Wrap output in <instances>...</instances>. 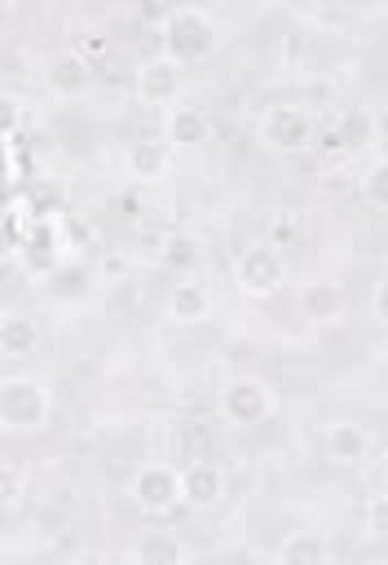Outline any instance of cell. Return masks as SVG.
<instances>
[{"label": "cell", "mask_w": 388, "mask_h": 565, "mask_svg": "<svg viewBox=\"0 0 388 565\" xmlns=\"http://www.w3.org/2000/svg\"><path fill=\"white\" fill-rule=\"evenodd\" d=\"M53 419V388L44 375L31 371H9L0 380V424L4 433L22 437V433H40Z\"/></svg>", "instance_id": "1"}, {"label": "cell", "mask_w": 388, "mask_h": 565, "mask_svg": "<svg viewBox=\"0 0 388 565\" xmlns=\"http://www.w3.org/2000/svg\"><path fill=\"white\" fill-rule=\"evenodd\" d=\"M159 40H163L168 57H176L181 66H198L216 53L220 26L203 4H176V9H168L163 26H159Z\"/></svg>", "instance_id": "2"}, {"label": "cell", "mask_w": 388, "mask_h": 565, "mask_svg": "<svg viewBox=\"0 0 388 565\" xmlns=\"http://www.w3.org/2000/svg\"><path fill=\"white\" fill-rule=\"evenodd\" d=\"M278 411V393L269 380L251 375V371H238V375H225L220 388H216V415L234 428H256L265 419H273Z\"/></svg>", "instance_id": "3"}, {"label": "cell", "mask_w": 388, "mask_h": 565, "mask_svg": "<svg viewBox=\"0 0 388 565\" xmlns=\"http://www.w3.org/2000/svg\"><path fill=\"white\" fill-rule=\"evenodd\" d=\"M132 503L137 512L154 516V521H168L172 512L185 508V486H181V463L176 459H150L137 468L132 477Z\"/></svg>", "instance_id": "4"}, {"label": "cell", "mask_w": 388, "mask_h": 565, "mask_svg": "<svg viewBox=\"0 0 388 565\" xmlns=\"http://www.w3.org/2000/svg\"><path fill=\"white\" fill-rule=\"evenodd\" d=\"M234 282H238V291L247 300H273L287 287V256H282V247H273L269 238L242 247L238 260H234Z\"/></svg>", "instance_id": "5"}, {"label": "cell", "mask_w": 388, "mask_h": 565, "mask_svg": "<svg viewBox=\"0 0 388 565\" xmlns=\"http://www.w3.org/2000/svg\"><path fill=\"white\" fill-rule=\"evenodd\" d=\"M260 137L282 154H300V150L317 146V119L300 102H278L260 115Z\"/></svg>", "instance_id": "6"}, {"label": "cell", "mask_w": 388, "mask_h": 565, "mask_svg": "<svg viewBox=\"0 0 388 565\" xmlns=\"http://www.w3.org/2000/svg\"><path fill=\"white\" fill-rule=\"evenodd\" d=\"M185 71H190V66H181V62L168 57V53L146 57V62L137 66V79H132L141 106H163V110H172V106L181 102V93H185Z\"/></svg>", "instance_id": "7"}, {"label": "cell", "mask_w": 388, "mask_h": 565, "mask_svg": "<svg viewBox=\"0 0 388 565\" xmlns=\"http://www.w3.org/2000/svg\"><path fill=\"white\" fill-rule=\"evenodd\" d=\"M181 486H185V508H216L229 494V472L216 455L181 463Z\"/></svg>", "instance_id": "8"}, {"label": "cell", "mask_w": 388, "mask_h": 565, "mask_svg": "<svg viewBox=\"0 0 388 565\" xmlns=\"http://www.w3.org/2000/svg\"><path fill=\"white\" fill-rule=\"evenodd\" d=\"M212 309H216L212 287L198 274H176L172 291H168V318L181 322V327H198V322L212 318Z\"/></svg>", "instance_id": "9"}, {"label": "cell", "mask_w": 388, "mask_h": 565, "mask_svg": "<svg viewBox=\"0 0 388 565\" xmlns=\"http://www.w3.org/2000/svg\"><path fill=\"white\" fill-rule=\"evenodd\" d=\"M317 441H322V455L340 468H357V463L370 459V433L357 419H331Z\"/></svg>", "instance_id": "10"}, {"label": "cell", "mask_w": 388, "mask_h": 565, "mask_svg": "<svg viewBox=\"0 0 388 565\" xmlns=\"http://www.w3.org/2000/svg\"><path fill=\"white\" fill-rule=\"evenodd\" d=\"M172 141L168 137H137V141H128V150H123V168H128V177L132 181H159V177H168V168H172Z\"/></svg>", "instance_id": "11"}, {"label": "cell", "mask_w": 388, "mask_h": 565, "mask_svg": "<svg viewBox=\"0 0 388 565\" xmlns=\"http://www.w3.org/2000/svg\"><path fill=\"white\" fill-rule=\"evenodd\" d=\"M295 309H300L309 322H335V318H344L348 296H344V287H340L335 278H313V282H304V287L295 291Z\"/></svg>", "instance_id": "12"}, {"label": "cell", "mask_w": 388, "mask_h": 565, "mask_svg": "<svg viewBox=\"0 0 388 565\" xmlns=\"http://www.w3.org/2000/svg\"><path fill=\"white\" fill-rule=\"evenodd\" d=\"M88 79H93V66H88L75 49L53 53V57L44 62V88H48L53 97H79V93L88 88Z\"/></svg>", "instance_id": "13"}, {"label": "cell", "mask_w": 388, "mask_h": 565, "mask_svg": "<svg viewBox=\"0 0 388 565\" xmlns=\"http://www.w3.org/2000/svg\"><path fill=\"white\" fill-rule=\"evenodd\" d=\"M163 137L181 150V146H203L212 137V115L203 106H172L168 119H163Z\"/></svg>", "instance_id": "14"}, {"label": "cell", "mask_w": 388, "mask_h": 565, "mask_svg": "<svg viewBox=\"0 0 388 565\" xmlns=\"http://www.w3.org/2000/svg\"><path fill=\"white\" fill-rule=\"evenodd\" d=\"M0 349L13 362L31 358L40 349V322L31 313H22V309H4V318H0Z\"/></svg>", "instance_id": "15"}, {"label": "cell", "mask_w": 388, "mask_h": 565, "mask_svg": "<svg viewBox=\"0 0 388 565\" xmlns=\"http://www.w3.org/2000/svg\"><path fill=\"white\" fill-rule=\"evenodd\" d=\"M128 556H132V561H146V565H176V561L190 556V547H185L176 534H168V530H146V534L128 547Z\"/></svg>", "instance_id": "16"}, {"label": "cell", "mask_w": 388, "mask_h": 565, "mask_svg": "<svg viewBox=\"0 0 388 565\" xmlns=\"http://www.w3.org/2000/svg\"><path fill=\"white\" fill-rule=\"evenodd\" d=\"M273 556H278L282 565H317V561L331 556V547H326V539H322L317 530H291V534L273 547Z\"/></svg>", "instance_id": "17"}, {"label": "cell", "mask_w": 388, "mask_h": 565, "mask_svg": "<svg viewBox=\"0 0 388 565\" xmlns=\"http://www.w3.org/2000/svg\"><path fill=\"white\" fill-rule=\"evenodd\" d=\"M154 260L163 269H172V274H194L198 260H203V243L194 234H163V247H159Z\"/></svg>", "instance_id": "18"}, {"label": "cell", "mask_w": 388, "mask_h": 565, "mask_svg": "<svg viewBox=\"0 0 388 565\" xmlns=\"http://www.w3.org/2000/svg\"><path fill=\"white\" fill-rule=\"evenodd\" d=\"M203 455H212V428L198 424V419H181L172 428V459L190 463V459H203Z\"/></svg>", "instance_id": "19"}, {"label": "cell", "mask_w": 388, "mask_h": 565, "mask_svg": "<svg viewBox=\"0 0 388 565\" xmlns=\"http://www.w3.org/2000/svg\"><path fill=\"white\" fill-rule=\"evenodd\" d=\"M357 194H362V203H366V207L388 212V154H379V159H370V163H366Z\"/></svg>", "instance_id": "20"}, {"label": "cell", "mask_w": 388, "mask_h": 565, "mask_svg": "<svg viewBox=\"0 0 388 565\" xmlns=\"http://www.w3.org/2000/svg\"><path fill=\"white\" fill-rule=\"evenodd\" d=\"M362 521L375 539H388V494H370L366 508H362Z\"/></svg>", "instance_id": "21"}, {"label": "cell", "mask_w": 388, "mask_h": 565, "mask_svg": "<svg viewBox=\"0 0 388 565\" xmlns=\"http://www.w3.org/2000/svg\"><path fill=\"white\" fill-rule=\"evenodd\" d=\"M0 106H4V141H13V137H22V97L18 93H4L0 97Z\"/></svg>", "instance_id": "22"}, {"label": "cell", "mask_w": 388, "mask_h": 565, "mask_svg": "<svg viewBox=\"0 0 388 565\" xmlns=\"http://www.w3.org/2000/svg\"><path fill=\"white\" fill-rule=\"evenodd\" d=\"M0 499H4V508H13L22 499V472H18V463H4L0 468Z\"/></svg>", "instance_id": "23"}, {"label": "cell", "mask_w": 388, "mask_h": 565, "mask_svg": "<svg viewBox=\"0 0 388 565\" xmlns=\"http://www.w3.org/2000/svg\"><path fill=\"white\" fill-rule=\"evenodd\" d=\"M295 238H300V230H295L291 216H273V221H269V243H273V247H295Z\"/></svg>", "instance_id": "24"}, {"label": "cell", "mask_w": 388, "mask_h": 565, "mask_svg": "<svg viewBox=\"0 0 388 565\" xmlns=\"http://www.w3.org/2000/svg\"><path fill=\"white\" fill-rule=\"evenodd\" d=\"M370 309H375L379 327H388V274L375 282V291H370Z\"/></svg>", "instance_id": "25"}, {"label": "cell", "mask_w": 388, "mask_h": 565, "mask_svg": "<svg viewBox=\"0 0 388 565\" xmlns=\"http://www.w3.org/2000/svg\"><path fill=\"white\" fill-rule=\"evenodd\" d=\"M384 477H388V446H384Z\"/></svg>", "instance_id": "26"}]
</instances>
